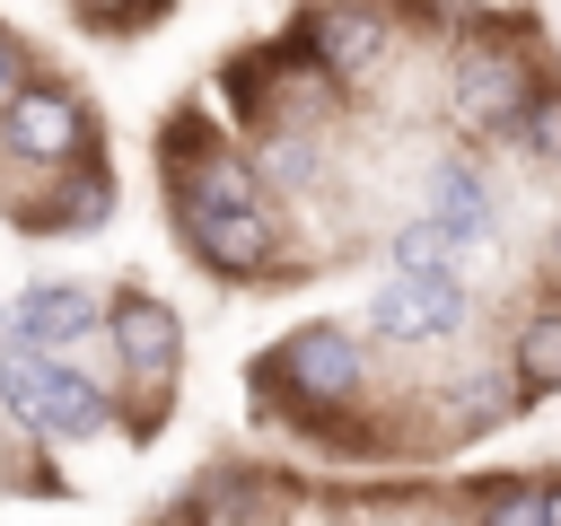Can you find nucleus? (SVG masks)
Masks as SVG:
<instances>
[{
    "label": "nucleus",
    "instance_id": "14",
    "mask_svg": "<svg viewBox=\"0 0 561 526\" xmlns=\"http://www.w3.org/2000/svg\"><path fill=\"white\" fill-rule=\"evenodd\" d=\"M456 254H473V245H465L456 228H438L430 210H421V219H403V228H394V245H386V263H394V272H456Z\"/></svg>",
    "mask_w": 561,
    "mask_h": 526
},
{
    "label": "nucleus",
    "instance_id": "16",
    "mask_svg": "<svg viewBox=\"0 0 561 526\" xmlns=\"http://www.w3.org/2000/svg\"><path fill=\"white\" fill-rule=\"evenodd\" d=\"M482 526H543V482H508L482 500Z\"/></svg>",
    "mask_w": 561,
    "mask_h": 526
},
{
    "label": "nucleus",
    "instance_id": "3",
    "mask_svg": "<svg viewBox=\"0 0 561 526\" xmlns=\"http://www.w3.org/2000/svg\"><path fill=\"white\" fill-rule=\"evenodd\" d=\"M254 386H263L272 403L324 421V412L359 403V386H368V351H359L351 324H298V333H280V342L254 359Z\"/></svg>",
    "mask_w": 561,
    "mask_h": 526
},
{
    "label": "nucleus",
    "instance_id": "11",
    "mask_svg": "<svg viewBox=\"0 0 561 526\" xmlns=\"http://www.w3.org/2000/svg\"><path fill=\"white\" fill-rule=\"evenodd\" d=\"M421 210H430L438 228H456L465 245H482V237L500 228V202H491V184H482L465 158H438V167H430V184H421Z\"/></svg>",
    "mask_w": 561,
    "mask_h": 526
},
{
    "label": "nucleus",
    "instance_id": "12",
    "mask_svg": "<svg viewBox=\"0 0 561 526\" xmlns=\"http://www.w3.org/2000/svg\"><path fill=\"white\" fill-rule=\"evenodd\" d=\"M254 175H263V193H307V184H316V140H307V123H263Z\"/></svg>",
    "mask_w": 561,
    "mask_h": 526
},
{
    "label": "nucleus",
    "instance_id": "7",
    "mask_svg": "<svg viewBox=\"0 0 561 526\" xmlns=\"http://www.w3.org/2000/svg\"><path fill=\"white\" fill-rule=\"evenodd\" d=\"M307 53H316V70H324L333 88H368V79L394 61V18H386L377 0H324V9L307 18Z\"/></svg>",
    "mask_w": 561,
    "mask_h": 526
},
{
    "label": "nucleus",
    "instance_id": "9",
    "mask_svg": "<svg viewBox=\"0 0 561 526\" xmlns=\"http://www.w3.org/2000/svg\"><path fill=\"white\" fill-rule=\"evenodd\" d=\"M88 333H105V298L88 281H26L9 298V342L26 351H79Z\"/></svg>",
    "mask_w": 561,
    "mask_h": 526
},
{
    "label": "nucleus",
    "instance_id": "1",
    "mask_svg": "<svg viewBox=\"0 0 561 526\" xmlns=\"http://www.w3.org/2000/svg\"><path fill=\"white\" fill-rule=\"evenodd\" d=\"M158 167H167V219L184 237V254L219 281H272L280 272V228L263 210V175L254 158L219 149L193 114L158 140Z\"/></svg>",
    "mask_w": 561,
    "mask_h": 526
},
{
    "label": "nucleus",
    "instance_id": "17",
    "mask_svg": "<svg viewBox=\"0 0 561 526\" xmlns=\"http://www.w3.org/2000/svg\"><path fill=\"white\" fill-rule=\"evenodd\" d=\"M526 140H535V158H552V167H561V96H535V114H526Z\"/></svg>",
    "mask_w": 561,
    "mask_h": 526
},
{
    "label": "nucleus",
    "instance_id": "5",
    "mask_svg": "<svg viewBox=\"0 0 561 526\" xmlns=\"http://www.w3.org/2000/svg\"><path fill=\"white\" fill-rule=\"evenodd\" d=\"M0 158H9V167H35V175L79 167V158H96V123H88V105H79L70 88L26 79V88L0 105Z\"/></svg>",
    "mask_w": 561,
    "mask_h": 526
},
{
    "label": "nucleus",
    "instance_id": "19",
    "mask_svg": "<svg viewBox=\"0 0 561 526\" xmlns=\"http://www.w3.org/2000/svg\"><path fill=\"white\" fill-rule=\"evenodd\" d=\"M543 526H561V482H543Z\"/></svg>",
    "mask_w": 561,
    "mask_h": 526
},
{
    "label": "nucleus",
    "instance_id": "15",
    "mask_svg": "<svg viewBox=\"0 0 561 526\" xmlns=\"http://www.w3.org/2000/svg\"><path fill=\"white\" fill-rule=\"evenodd\" d=\"M500 412H517L500 377H465V386H456V430H482V421H500Z\"/></svg>",
    "mask_w": 561,
    "mask_h": 526
},
{
    "label": "nucleus",
    "instance_id": "20",
    "mask_svg": "<svg viewBox=\"0 0 561 526\" xmlns=\"http://www.w3.org/2000/svg\"><path fill=\"white\" fill-rule=\"evenodd\" d=\"M0 351H9V307H0Z\"/></svg>",
    "mask_w": 561,
    "mask_h": 526
},
{
    "label": "nucleus",
    "instance_id": "4",
    "mask_svg": "<svg viewBox=\"0 0 561 526\" xmlns=\"http://www.w3.org/2000/svg\"><path fill=\"white\" fill-rule=\"evenodd\" d=\"M105 342H114V359H123V386H131V430L149 438L158 421H167V395H175V377H184V316L158 298V289H114L105 298Z\"/></svg>",
    "mask_w": 561,
    "mask_h": 526
},
{
    "label": "nucleus",
    "instance_id": "2",
    "mask_svg": "<svg viewBox=\"0 0 561 526\" xmlns=\"http://www.w3.org/2000/svg\"><path fill=\"white\" fill-rule=\"evenodd\" d=\"M0 412L53 447H88L114 430V395L88 368H70V351H26V342L0 351Z\"/></svg>",
    "mask_w": 561,
    "mask_h": 526
},
{
    "label": "nucleus",
    "instance_id": "6",
    "mask_svg": "<svg viewBox=\"0 0 561 526\" xmlns=\"http://www.w3.org/2000/svg\"><path fill=\"white\" fill-rule=\"evenodd\" d=\"M535 96H543V88H535L526 53H508V44H465L456 70H447V114H456L465 132H526Z\"/></svg>",
    "mask_w": 561,
    "mask_h": 526
},
{
    "label": "nucleus",
    "instance_id": "18",
    "mask_svg": "<svg viewBox=\"0 0 561 526\" xmlns=\"http://www.w3.org/2000/svg\"><path fill=\"white\" fill-rule=\"evenodd\" d=\"M18 88H26V44H18L9 26H0V105H9Z\"/></svg>",
    "mask_w": 561,
    "mask_h": 526
},
{
    "label": "nucleus",
    "instance_id": "21",
    "mask_svg": "<svg viewBox=\"0 0 561 526\" xmlns=\"http://www.w3.org/2000/svg\"><path fill=\"white\" fill-rule=\"evenodd\" d=\"M552 245H561V219H552Z\"/></svg>",
    "mask_w": 561,
    "mask_h": 526
},
{
    "label": "nucleus",
    "instance_id": "13",
    "mask_svg": "<svg viewBox=\"0 0 561 526\" xmlns=\"http://www.w3.org/2000/svg\"><path fill=\"white\" fill-rule=\"evenodd\" d=\"M517 395H561V307L517 324Z\"/></svg>",
    "mask_w": 561,
    "mask_h": 526
},
{
    "label": "nucleus",
    "instance_id": "10",
    "mask_svg": "<svg viewBox=\"0 0 561 526\" xmlns=\"http://www.w3.org/2000/svg\"><path fill=\"white\" fill-rule=\"evenodd\" d=\"M9 219L35 228V237H96V228L114 219V167H96V158L53 167V184H44L35 202H18Z\"/></svg>",
    "mask_w": 561,
    "mask_h": 526
},
{
    "label": "nucleus",
    "instance_id": "8",
    "mask_svg": "<svg viewBox=\"0 0 561 526\" xmlns=\"http://www.w3.org/2000/svg\"><path fill=\"white\" fill-rule=\"evenodd\" d=\"M465 316H473V298H465L456 272H394V281H377V298H368V324H377L386 342H447Z\"/></svg>",
    "mask_w": 561,
    "mask_h": 526
}]
</instances>
